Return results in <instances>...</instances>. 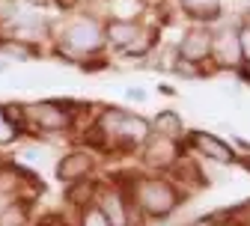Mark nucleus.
<instances>
[{"instance_id":"1","label":"nucleus","mask_w":250,"mask_h":226,"mask_svg":"<svg viewBox=\"0 0 250 226\" xmlns=\"http://www.w3.org/2000/svg\"><path fill=\"white\" fill-rule=\"evenodd\" d=\"M51 39L57 54L83 66L104 51V21H99L96 15H72L57 30L51 27Z\"/></svg>"},{"instance_id":"2","label":"nucleus","mask_w":250,"mask_h":226,"mask_svg":"<svg viewBox=\"0 0 250 226\" xmlns=\"http://www.w3.org/2000/svg\"><path fill=\"white\" fill-rule=\"evenodd\" d=\"M125 190H128V197L137 208L140 217H149V220H164L170 217L182 200H185V193L167 179V176H158V173H152V176H131V179H116Z\"/></svg>"},{"instance_id":"3","label":"nucleus","mask_w":250,"mask_h":226,"mask_svg":"<svg viewBox=\"0 0 250 226\" xmlns=\"http://www.w3.org/2000/svg\"><path fill=\"white\" fill-rule=\"evenodd\" d=\"M96 128L102 131L107 149H116V152H134L152 134L149 119L125 107H102L96 116Z\"/></svg>"},{"instance_id":"4","label":"nucleus","mask_w":250,"mask_h":226,"mask_svg":"<svg viewBox=\"0 0 250 226\" xmlns=\"http://www.w3.org/2000/svg\"><path fill=\"white\" fill-rule=\"evenodd\" d=\"M75 102H57V99H45V102H30L24 104V125L27 134H45V137H62L75 128Z\"/></svg>"},{"instance_id":"5","label":"nucleus","mask_w":250,"mask_h":226,"mask_svg":"<svg viewBox=\"0 0 250 226\" xmlns=\"http://www.w3.org/2000/svg\"><path fill=\"white\" fill-rule=\"evenodd\" d=\"M185 143V152H194L197 158L208 161V164H217V167H232L238 164V149L227 140H221L217 134L211 131H203V128H197V131H188L182 137Z\"/></svg>"},{"instance_id":"6","label":"nucleus","mask_w":250,"mask_h":226,"mask_svg":"<svg viewBox=\"0 0 250 226\" xmlns=\"http://www.w3.org/2000/svg\"><path fill=\"white\" fill-rule=\"evenodd\" d=\"M185 155V143L182 140H173V137H164V134H149L140 146V164L152 173H167L176 161Z\"/></svg>"},{"instance_id":"7","label":"nucleus","mask_w":250,"mask_h":226,"mask_svg":"<svg viewBox=\"0 0 250 226\" xmlns=\"http://www.w3.org/2000/svg\"><path fill=\"white\" fill-rule=\"evenodd\" d=\"M96 205L104 211V217H107L110 226H131L134 223V214H137V208H134V203L128 197V190H125L119 182L99 185V190H96Z\"/></svg>"},{"instance_id":"8","label":"nucleus","mask_w":250,"mask_h":226,"mask_svg":"<svg viewBox=\"0 0 250 226\" xmlns=\"http://www.w3.org/2000/svg\"><path fill=\"white\" fill-rule=\"evenodd\" d=\"M211 39H214V30L208 24H194L191 30H185V36L179 39L176 60L191 62V66L206 72V66H211Z\"/></svg>"},{"instance_id":"9","label":"nucleus","mask_w":250,"mask_h":226,"mask_svg":"<svg viewBox=\"0 0 250 226\" xmlns=\"http://www.w3.org/2000/svg\"><path fill=\"white\" fill-rule=\"evenodd\" d=\"M211 66L224 69V72H241L244 69V57H241V45H238V27H221L214 30L211 39Z\"/></svg>"},{"instance_id":"10","label":"nucleus","mask_w":250,"mask_h":226,"mask_svg":"<svg viewBox=\"0 0 250 226\" xmlns=\"http://www.w3.org/2000/svg\"><path fill=\"white\" fill-rule=\"evenodd\" d=\"M99 170V161H96V152L92 149H69L57 164H54V176L60 185H69V182H78V179H89L96 176Z\"/></svg>"},{"instance_id":"11","label":"nucleus","mask_w":250,"mask_h":226,"mask_svg":"<svg viewBox=\"0 0 250 226\" xmlns=\"http://www.w3.org/2000/svg\"><path fill=\"white\" fill-rule=\"evenodd\" d=\"M143 24L134 18H110L104 21V45H110L113 51H128L140 36H143Z\"/></svg>"},{"instance_id":"12","label":"nucleus","mask_w":250,"mask_h":226,"mask_svg":"<svg viewBox=\"0 0 250 226\" xmlns=\"http://www.w3.org/2000/svg\"><path fill=\"white\" fill-rule=\"evenodd\" d=\"M0 57L9 60V62H30V60L42 57V45H33V42H24L18 36L3 33L0 36Z\"/></svg>"},{"instance_id":"13","label":"nucleus","mask_w":250,"mask_h":226,"mask_svg":"<svg viewBox=\"0 0 250 226\" xmlns=\"http://www.w3.org/2000/svg\"><path fill=\"white\" fill-rule=\"evenodd\" d=\"M176 3L182 6V12L188 18H194L197 24H211L221 18V0H176Z\"/></svg>"},{"instance_id":"14","label":"nucleus","mask_w":250,"mask_h":226,"mask_svg":"<svg viewBox=\"0 0 250 226\" xmlns=\"http://www.w3.org/2000/svg\"><path fill=\"white\" fill-rule=\"evenodd\" d=\"M152 131L155 134H164V137H173V140H182L185 134H188V128H185V119H182V113H176V110H158L152 116Z\"/></svg>"},{"instance_id":"15","label":"nucleus","mask_w":250,"mask_h":226,"mask_svg":"<svg viewBox=\"0 0 250 226\" xmlns=\"http://www.w3.org/2000/svg\"><path fill=\"white\" fill-rule=\"evenodd\" d=\"M96 190H99L96 176L78 179V182H69V185H66V190H62V200H66L72 208H81V205H86V203L96 200Z\"/></svg>"},{"instance_id":"16","label":"nucleus","mask_w":250,"mask_h":226,"mask_svg":"<svg viewBox=\"0 0 250 226\" xmlns=\"http://www.w3.org/2000/svg\"><path fill=\"white\" fill-rule=\"evenodd\" d=\"M30 223H33V200L15 197L0 211V226H30Z\"/></svg>"},{"instance_id":"17","label":"nucleus","mask_w":250,"mask_h":226,"mask_svg":"<svg viewBox=\"0 0 250 226\" xmlns=\"http://www.w3.org/2000/svg\"><path fill=\"white\" fill-rule=\"evenodd\" d=\"M27 131L9 116V110H6V104H0V149H6V146H15L21 137H24Z\"/></svg>"},{"instance_id":"18","label":"nucleus","mask_w":250,"mask_h":226,"mask_svg":"<svg viewBox=\"0 0 250 226\" xmlns=\"http://www.w3.org/2000/svg\"><path fill=\"white\" fill-rule=\"evenodd\" d=\"M72 226H110V223H107L104 211L96 205V200H92V203L75 208V223H72Z\"/></svg>"},{"instance_id":"19","label":"nucleus","mask_w":250,"mask_h":226,"mask_svg":"<svg viewBox=\"0 0 250 226\" xmlns=\"http://www.w3.org/2000/svg\"><path fill=\"white\" fill-rule=\"evenodd\" d=\"M30 226H72V220L60 211H51V214H42L39 220H33Z\"/></svg>"},{"instance_id":"20","label":"nucleus","mask_w":250,"mask_h":226,"mask_svg":"<svg viewBox=\"0 0 250 226\" xmlns=\"http://www.w3.org/2000/svg\"><path fill=\"white\" fill-rule=\"evenodd\" d=\"M45 161H48V152H45L42 146H39V149H36V146H30V149L21 152V164H39V167H42Z\"/></svg>"},{"instance_id":"21","label":"nucleus","mask_w":250,"mask_h":226,"mask_svg":"<svg viewBox=\"0 0 250 226\" xmlns=\"http://www.w3.org/2000/svg\"><path fill=\"white\" fill-rule=\"evenodd\" d=\"M238 45H241L244 66H250V21H244V24L238 27Z\"/></svg>"},{"instance_id":"22","label":"nucleus","mask_w":250,"mask_h":226,"mask_svg":"<svg viewBox=\"0 0 250 226\" xmlns=\"http://www.w3.org/2000/svg\"><path fill=\"white\" fill-rule=\"evenodd\" d=\"M18 9H21V3L18 0H0V24H9L15 15H18Z\"/></svg>"},{"instance_id":"23","label":"nucleus","mask_w":250,"mask_h":226,"mask_svg":"<svg viewBox=\"0 0 250 226\" xmlns=\"http://www.w3.org/2000/svg\"><path fill=\"white\" fill-rule=\"evenodd\" d=\"M229 217H235V220H241L244 226H250V203H244V205H238L235 211H229Z\"/></svg>"},{"instance_id":"24","label":"nucleus","mask_w":250,"mask_h":226,"mask_svg":"<svg viewBox=\"0 0 250 226\" xmlns=\"http://www.w3.org/2000/svg\"><path fill=\"white\" fill-rule=\"evenodd\" d=\"M125 99H128V102H146V99H149V92L140 89V86H131V89H125Z\"/></svg>"},{"instance_id":"25","label":"nucleus","mask_w":250,"mask_h":226,"mask_svg":"<svg viewBox=\"0 0 250 226\" xmlns=\"http://www.w3.org/2000/svg\"><path fill=\"white\" fill-rule=\"evenodd\" d=\"M238 164H241V167H244V170L250 173V152H244V155H238Z\"/></svg>"},{"instance_id":"26","label":"nucleus","mask_w":250,"mask_h":226,"mask_svg":"<svg viewBox=\"0 0 250 226\" xmlns=\"http://www.w3.org/2000/svg\"><path fill=\"white\" fill-rule=\"evenodd\" d=\"M221 226H244L241 220H235V217H227V223H221Z\"/></svg>"},{"instance_id":"27","label":"nucleus","mask_w":250,"mask_h":226,"mask_svg":"<svg viewBox=\"0 0 250 226\" xmlns=\"http://www.w3.org/2000/svg\"><path fill=\"white\" fill-rule=\"evenodd\" d=\"M6 69H9V62H6V60H0V72H6Z\"/></svg>"},{"instance_id":"28","label":"nucleus","mask_w":250,"mask_h":226,"mask_svg":"<svg viewBox=\"0 0 250 226\" xmlns=\"http://www.w3.org/2000/svg\"><path fill=\"white\" fill-rule=\"evenodd\" d=\"M0 36H3V24H0Z\"/></svg>"}]
</instances>
